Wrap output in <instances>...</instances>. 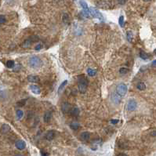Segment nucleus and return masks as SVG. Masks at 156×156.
<instances>
[{
    "mask_svg": "<svg viewBox=\"0 0 156 156\" xmlns=\"http://www.w3.org/2000/svg\"><path fill=\"white\" fill-rule=\"evenodd\" d=\"M78 91L81 93H85L87 90L88 80L84 75H79L78 78Z\"/></svg>",
    "mask_w": 156,
    "mask_h": 156,
    "instance_id": "nucleus-1",
    "label": "nucleus"
},
{
    "mask_svg": "<svg viewBox=\"0 0 156 156\" xmlns=\"http://www.w3.org/2000/svg\"><path fill=\"white\" fill-rule=\"evenodd\" d=\"M28 65L32 68H39L42 65V60L37 56L31 57L28 60Z\"/></svg>",
    "mask_w": 156,
    "mask_h": 156,
    "instance_id": "nucleus-2",
    "label": "nucleus"
},
{
    "mask_svg": "<svg viewBox=\"0 0 156 156\" xmlns=\"http://www.w3.org/2000/svg\"><path fill=\"white\" fill-rule=\"evenodd\" d=\"M127 92V86L126 84L120 83L116 87V93L119 94L120 96H123L126 95Z\"/></svg>",
    "mask_w": 156,
    "mask_h": 156,
    "instance_id": "nucleus-3",
    "label": "nucleus"
},
{
    "mask_svg": "<svg viewBox=\"0 0 156 156\" xmlns=\"http://www.w3.org/2000/svg\"><path fill=\"white\" fill-rule=\"evenodd\" d=\"M137 103L134 100H129L127 103L126 108L129 111H133L137 109Z\"/></svg>",
    "mask_w": 156,
    "mask_h": 156,
    "instance_id": "nucleus-4",
    "label": "nucleus"
},
{
    "mask_svg": "<svg viewBox=\"0 0 156 156\" xmlns=\"http://www.w3.org/2000/svg\"><path fill=\"white\" fill-rule=\"evenodd\" d=\"M89 13H90V15L92 17H95V18H98L100 20H103V16H102V14L100 13L97 9L93 8V7H91V8H89Z\"/></svg>",
    "mask_w": 156,
    "mask_h": 156,
    "instance_id": "nucleus-5",
    "label": "nucleus"
},
{
    "mask_svg": "<svg viewBox=\"0 0 156 156\" xmlns=\"http://www.w3.org/2000/svg\"><path fill=\"white\" fill-rule=\"evenodd\" d=\"M15 146L18 150H24L26 147V143L22 140H18L15 143Z\"/></svg>",
    "mask_w": 156,
    "mask_h": 156,
    "instance_id": "nucleus-6",
    "label": "nucleus"
},
{
    "mask_svg": "<svg viewBox=\"0 0 156 156\" xmlns=\"http://www.w3.org/2000/svg\"><path fill=\"white\" fill-rule=\"evenodd\" d=\"M31 91L35 94H39L41 93V89L37 85H31L29 86Z\"/></svg>",
    "mask_w": 156,
    "mask_h": 156,
    "instance_id": "nucleus-7",
    "label": "nucleus"
},
{
    "mask_svg": "<svg viewBox=\"0 0 156 156\" xmlns=\"http://www.w3.org/2000/svg\"><path fill=\"white\" fill-rule=\"evenodd\" d=\"M28 81L29 82V83H38L40 79H39V77L37 75H29L28 76Z\"/></svg>",
    "mask_w": 156,
    "mask_h": 156,
    "instance_id": "nucleus-8",
    "label": "nucleus"
},
{
    "mask_svg": "<svg viewBox=\"0 0 156 156\" xmlns=\"http://www.w3.org/2000/svg\"><path fill=\"white\" fill-rule=\"evenodd\" d=\"M54 137H55V132L53 130L48 131L47 133L46 134V139L47 140H52L54 139Z\"/></svg>",
    "mask_w": 156,
    "mask_h": 156,
    "instance_id": "nucleus-9",
    "label": "nucleus"
},
{
    "mask_svg": "<svg viewBox=\"0 0 156 156\" xmlns=\"http://www.w3.org/2000/svg\"><path fill=\"white\" fill-rule=\"evenodd\" d=\"M111 99H112V101H113L115 104H118L120 103V101H121V96H120L119 94L116 93H115V94L112 95Z\"/></svg>",
    "mask_w": 156,
    "mask_h": 156,
    "instance_id": "nucleus-10",
    "label": "nucleus"
},
{
    "mask_svg": "<svg viewBox=\"0 0 156 156\" xmlns=\"http://www.w3.org/2000/svg\"><path fill=\"white\" fill-rule=\"evenodd\" d=\"M50 119H51V112L50 111L45 112L44 116H43V120H44V122H46V123L50 122Z\"/></svg>",
    "mask_w": 156,
    "mask_h": 156,
    "instance_id": "nucleus-11",
    "label": "nucleus"
},
{
    "mask_svg": "<svg viewBox=\"0 0 156 156\" xmlns=\"http://www.w3.org/2000/svg\"><path fill=\"white\" fill-rule=\"evenodd\" d=\"M9 131H10V126H9V125H7V124L2 125V126L1 128V133H3V134L7 133L9 132Z\"/></svg>",
    "mask_w": 156,
    "mask_h": 156,
    "instance_id": "nucleus-12",
    "label": "nucleus"
},
{
    "mask_svg": "<svg viewBox=\"0 0 156 156\" xmlns=\"http://www.w3.org/2000/svg\"><path fill=\"white\" fill-rule=\"evenodd\" d=\"M71 115L74 117H77L79 115V109L78 107H72L71 109Z\"/></svg>",
    "mask_w": 156,
    "mask_h": 156,
    "instance_id": "nucleus-13",
    "label": "nucleus"
},
{
    "mask_svg": "<svg viewBox=\"0 0 156 156\" xmlns=\"http://www.w3.org/2000/svg\"><path fill=\"white\" fill-rule=\"evenodd\" d=\"M61 109H62L63 113H68L69 111H70V104L68 103H64L62 105Z\"/></svg>",
    "mask_w": 156,
    "mask_h": 156,
    "instance_id": "nucleus-14",
    "label": "nucleus"
},
{
    "mask_svg": "<svg viewBox=\"0 0 156 156\" xmlns=\"http://www.w3.org/2000/svg\"><path fill=\"white\" fill-rule=\"evenodd\" d=\"M80 137L83 140H88L89 139V137H90V134H89V132H83L80 135Z\"/></svg>",
    "mask_w": 156,
    "mask_h": 156,
    "instance_id": "nucleus-15",
    "label": "nucleus"
},
{
    "mask_svg": "<svg viewBox=\"0 0 156 156\" xmlns=\"http://www.w3.org/2000/svg\"><path fill=\"white\" fill-rule=\"evenodd\" d=\"M32 40L30 39H27L25 40L24 42L22 43V47L24 48V49H27V48H29L31 46H32Z\"/></svg>",
    "mask_w": 156,
    "mask_h": 156,
    "instance_id": "nucleus-16",
    "label": "nucleus"
},
{
    "mask_svg": "<svg viewBox=\"0 0 156 156\" xmlns=\"http://www.w3.org/2000/svg\"><path fill=\"white\" fill-rule=\"evenodd\" d=\"M79 3H80L81 6L83 8L84 11H89L88 5H87V3H86L85 1H84V0H80V1H79Z\"/></svg>",
    "mask_w": 156,
    "mask_h": 156,
    "instance_id": "nucleus-17",
    "label": "nucleus"
},
{
    "mask_svg": "<svg viewBox=\"0 0 156 156\" xmlns=\"http://www.w3.org/2000/svg\"><path fill=\"white\" fill-rule=\"evenodd\" d=\"M70 127L74 130H77V129H78V128H79V124L77 122H73L70 124Z\"/></svg>",
    "mask_w": 156,
    "mask_h": 156,
    "instance_id": "nucleus-18",
    "label": "nucleus"
},
{
    "mask_svg": "<svg viewBox=\"0 0 156 156\" xmlns=\"http://www.w3.org/2000/svg\"><path fill=\"white\" fill-rule=\"evenodd\" d=\"M137 88L139 89V90H144L146 89V85L144 83H139L137 85Z\"/></svg>",
    "mask_w": 156,
    "mask_h": 156,
    "instance_id": "nucleus-19",
    "label": "nucleus"
},
{
    "mask_svg": "<svg viewBox=\"0 0 156 156\" xmlns=\"http://www.w3.org/2000/svg\"><path fill=\"white\" fill-rule=\"evenodd\" d=\"M67 83H68V81L65 80V81H64L63 83L60 84V86H59V89H58V93H60L61 90H62V89L64 88V86L67 85Z\"/></svg>",
    "mask_w": 156,
    "mask_h": 156,
    "instance_id": "nucleus-20",
    "label": "nucleus"
},
{
    "mask_svg": "<svg viewBox=\"0 0 156 156\" xmlns=\"http://www.w3.org/2000/svg\"><path fill=\"white\" fill-rule=\"evenodd\" d=\"M87 73L89 76H94L96 75V70H94V69H92V68H88L87 69Z\"/></svg>",
    "mask_w": 156,
    "mask_h": 156,
    "instance_id": "nucleus-21",
    "label": "nucleus"
},
{
    "mask_svg": "<svg viewBox=\"0 0 156 156\" xmlns=\"http://www.w3.org/2000/svg\"><path fill=\"white\" fill-rule=\"evenodd\" d=\"M24 116V112H23V111H21V110H17V118L18 119H21L22 117Z\"/></svg>",
    "mask_w": 156,
    "mask_h": 156,
    "instance_id": "nucleus-22",
    "label": "nucleus"
},
{
    "mask_svg": "<svg viewBox=\"0 0 156 156\" xmlns=\"http://www.w3.org/2000/svg\"><path fill=\"white\" fill-rule=\"evenodd\" d=\"M140 57H141L143 60H147L148 55H147L145 52H144V51H140Z\"/></svg>",
    "mask_w": 156,
    "mask_h": 156,
    "instance_id": "nucleus-23",
    "label": "nucleus"
},
{
    "mask_svg": "<svg viewBox=\"0 0 156 156\" xmlns=\"http://www.w3.org/2000/svg\"><path fill=\"white\" fill-rule=\"evenodd\" d=\"M126 37H127L128 41H129V42H131L133 38V35L132 32H127V35H126Z\"/></svg>",
    "mask_w": 156,
    "mask_h": 156,
    "instance_id": "nucleus-24",
    "label": "nucleus"
},
{
    "mask_svg": "<svg viewBox=\"0 0 156 156\" xmlns=\"http://www.w3.org/2000/svg\"><path fill=\"white\" fill-rule=\"evenodd\" d=\"M14 60H8L6 62V66H7V68H14Z\"/></svg>",
    "mask_w": 156,
    "mask_h": 156,
    "instance_id": "nucleus-25",
    "label": "nucleus"
},
{
    "mask_svg": "<svg viewBox=\"0 0 156 156\" xmlns=\"http://www.w3.org/2000/svg\"><path fill=\"white\" fill-rule=\"evenodd\" d=\"M128 72H129V69L126 68H120V70H119V73L121 74V75H125V74H126Z\"/></svg>",
    "mask_w": 156,
    "mask_h": 156,
    "instance_id": "nucleus-26",
    "label": "nucleus"
},
{
    "mask_svg": "<svg viewBox=\"0 0 156 156\" xmlns=\"http://www.w3.org/2000/svg\"><path fill=\"white\" fill-rule=\"evenodd\" d=\"M68 20H69V17L67 14H64L63 15V21L64 23H65V24H68Z\"/></svg>",
    "mask_w": 156,
    "mask_h": 156,
    "instance_id": "nucleus-27",
    "label": "nucleus"
},
{
    "mask_svg": "<svg viewBox=\"0 0 156 156\" xmlns=\"http://www.w3.org/2000/svg\"><path fill=\"white\" fill-rule=\"evenodd\" d=\"M119 25H120L121 27H123V26H124V17H123V16H121V17H119Z\"/></svg>",
    "mask_w": 156,
    "mask_h": 156,
    "instance_id": "nucleus-28",
    "label": "nucleus"
},
{
    "mask_svg": "<svg viewBox=\"0 0 156 156\" xmlns=\"http://www.w3.org/2000/svg\"><path fill=\"white\" fill-rule=\"evenodd\" d=\"M6 21V17L2 16V15H0V24H4Z\"/></svg>",
    "mask_w": 156,
    "mask_h": 156,
    "instance_id": "nucleus-29",
    "label": "nucleus"
},
{
    "mask_svg": "<svg viewBox=\"0 0 156 156\" xmlns=\"http://www.w3.org/2000/svg\"><path fill=\"white\" fill-rule=\"evenodd\" d=\"M25 103H26V101H25V100H23V101H20V102H18L17 103V104L20 107V106H24V104H25Z\"/></svg>",
    "mask_w": 156,
    "mask_h": 156,
    "instance_id": "nucleus-30",
    "label": "nucleus"
},
{
    "mask_svg": "<svg viewBox=\"0 0 156 156\" xmlns=\"http://www.w3.org/2000/svg\"><path fill=\"white\" fill-rule=\"evenodd\" d=\"M35 50H41L42 49V44H38L36 46H35Z\"/></svg>",
    "mask_w": 156,
    "mask_h": 156,
    "instance_id": "nucleus-31",
    "label": "nucleus"
},
{
    "mask_svg": "<svg viewBox=\"0 0 156 156\" xmlns=\"http://www.w3.org/2000/svg\"><path fill=\"white\" fill-rule=\"evenodd\" d=\"M118 2L121 5H123L126 3V0H118Z\"/></svg>",
    "mask_w": 156,
    "mask_h": 156,
    "instance_id": "nucleus-32",
    "label": "nucleus"
},
{
    "mask_svg": "<svg viewBox=\"0 0 156 156\" xmlns=\"http://www.w3.org/2000/svg\"><path fill=\"white\" fill-rule=\"evenodd\" d=\"M111 122L112 124H116V123L119 122V120H118V119H111Z\"/></svg>",
    "mask_w": 156,
    "mask_h": 156,
    "instance_id": "nucleus-33",
    "label": "nucleus"
},
{
    "mask_svg": "<svg viewBox=\"0 0 156 156\" xmlns=\"http://www.w3.org/2000/svg\"><path fill=\"white\" fill-rule=\"evenodd\" d=\"M117 156H128L126 154H124V153H120V154H119Z\"/></svg>",
    "mask_w": 156,
    "mask_h": 156,
    "instance_id": "nucleus-34",
    "label": "nucleus"
},
{
    "mask_svg": "<svg viewBox=\"0 0 156 156\" xmlns=\"http://www.w3.org/2000/svg\"><path fill=\"white\" fill-rule=\"evenodd\" d=\"M151 136L152 137H156V130H155V131H153L151 133Z\"/></svg>",
    "mask_w": 156,
    "mask_h": 156,
    "instance_id": "nucleus-35",
    "label": "nucleus"
},
{
    "mask_svg": "<svg viewBox=\"0 0 156 156\" xmlns=\"http://www.w3.org/2000/svg\"><path fill=\"white\" fill-rule=\"evenodd\" d=\"M153 64H156V60L153 61Z\"/></svg>",
    "mask_w": 156,
    "mask_h": 156,
    "instance_id": "nucleus-36",
    "label": "nucleus"
},
{
    "mask_svg": "<svg viewBox=\"0 0 156 156\" xmlns=\"http://www.w3.org/2000/svg\"><path fill=\"white\" fill-rule=\"evenodd\" d=\"M15 156H22V155H20V154H18V155H16Z\"/></svg>",
    "mask_w": 156,
    "mask_h": 156,
    "instance_id": "nucleus-37",
    "label": "nucleus"
},
{
    "mask_svg": "<svg viewBox=\"0 0 156 156\" xmlns=\"http://www.w3.org/2000/svg\"><path fill=\"white\" fill-rule=\"evenodd\" d=\"M154 53H155V54L156 55V49H155V50H154Z\"/></svg>",
    "mask_w": 156,
    "mask_h": 156,
    "instance_id": "nucleus-38",
    "label": "nucleus"
},
{
    "mask_svg": "<svg viewBox=\"0 0 156 156\" xmlns=\"http://www.w3.org/2000/svg\"><path fill=\"white\" fill-rule=\"evenodd\" d=\"M144 1H145V2H148V1H150V0H144Z\"/></svg>",
    "mask_w": 156,
    "mask_h": 156,
    "instance_id": "nucleus-39",
    "label": "nucleus"
}]
</instances>
